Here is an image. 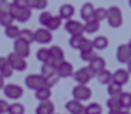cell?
<instances>
[{
    "label": "cell",
    "mask_w": 131,
    "mask_h": 114,
    "mask_svg": "<svg viewBox=\"0 0 131 114\" xmlns=\"http://www.w3.org/2000/svg\"><path fill=\"white\" fill-rule=\"evenodd\" d=\"M51 95H52L51 88H48V87H43V88H41V89H37V90L35 91V97L37 98L40 102L49 100Z\"/></svg>",
    "instance_id": "cell-23"
},
{
    "label": "cell",
    "mask_w": 131,
    "mask_h": 114,
    "mask_svg": "<svg viewBox=\"0 0 131 114\" xmlns=\"http://www.w3.org/2000/svg\"><path fill=\"white\" fill-rule=\"evenodd\" d=\"M36 58L42 64H45V63L52 64L51 55H49V49H48V48H40V49L37 51V53H36Z\"/></svg>",
    "instance_id": "cell-27"
},
{
    "label": "cell",
    "mask_w": 131,
    "mask_h": 114,
    "mask_svg": "<svg viewBox=\"0 0 131 114\" xmlns=\"http://www.w3.org/2000/svg\"><path fill=\"white\" fill-rule=\"evenodd\" d=\"M65 30L70 34L71 36H82L83 35V25L81 22L75 19H69L64 25Z\"/></svg>",
    "instance_id": "cell-8"
},
{
    "label": "cell",
    "mask_w": 131,
    "mask_h": 114,
    "mask_svg": "<svg viewBox=\"0 0 131 114\" xmlns=\"http://www.w3.org/2000/svg\"><path fill=\"white\" fill-rule=\"evenodd\" d=\"M30 44H28L27 42L22 41L20 39H16L15 40V43H13V52L17 55H19L22 58H28L30 55Z\"/></svg>",
    "instance_id": "cell-10"
},
{
    "label": "cell",
    "mask_w": 131,
    "mask_h": 114,
    "mask_svg": "<svg viewBox=\"0 0 131 114\" xmlns=\"http://www.w3.org/2000/svg\"><path fill=\"white\" fill-rule=\"evenodd\" d=\"M129 5H130V7H131V0H129Z\"/></svg>",
    "instance_id": "cell-51"
},
{
    "label": "cell",
    "mask_w": 131,
    "mask_h": 114,
    "mask_svg": "<svg viewBox=\"0 0 131 114\" xmlns=\"http://www.w3.org/2000/svg\"><path fill=\"white\" fill-rule=\"evenodd\" d=\"M19 28L17 25H10V27H6L5 28V35L7 36L8 39H18V35H19Z\"/></svg>",
    "instance_id": "cell-32"
},
{
    "label": "cell",
    "mask_w": 131,
    "mask_h": 114,
    "mask_svg": "<svg viewBox=\"0 0 131 114\" xmlns=\"http://www.w3.org/2000/svg\"><path fill=\"white\" fill-rule=\"evenodd\" d=\"M52 39V32L46 29V28H41V29H37L35 32H34V41L37 42L40 44H48L51 43Z\"/></svg>",
    "instance_id": "cell-9"
},
{
    "label": "cell",
    "mask_w": 131,
    "mask_h": 114,
    "mask_svg": "<svg viewBox=\"0 0 131 114\" xmlns=\"http://www.w3.org/2000/svg\"><path fill=\"white\" fill-rule=\"evenodd\" d=\"M53 114H56V113H53Z\"/></svg>",
    "instance_id": "cell-53"
},
{
    "label": "cell",
    "mask_w": 131,
    "mask_h": 114,
    "mask_svg": "<svg viewBox=\"0 0 131 114\" xmlns=\"http://www.w3.org/2000/svg\"><path fill=\"white\" fill-rule=\"evenodd\" d=\"M126 44H127V46H129V47H130V48H131V39H130V40H129V42H127V43H126Z\"/></svg>",
    "instance_id": "cell-50"
},
{
    "label": "cell",
    "mask_w": 131,
    "mask_h": 114,
    "mask_svg": "<svg viewBox=\"0 0 131 114\" xmlns=\"http://www.w3.org/2000/svg\"><path fill=\"white\" fill-rule=\"evenodd\" d=\"M16 6L18 7H22V8H29L28 7V4H27V0H13V3Z\"/></svg>",
    "instance_id": "cell-45"
},
{
    "label": "cell",
    "mask_w": 131,
    "mask_h": 114,
    "mask_svg": "<svg viewBox=\"0 0 131 114\" xmlns=\"http://www.w3.org/2000/svg\"><path fill=\"white\" fill-rule=\"evenodd\" d=\"M112 82L123 87L124 84H126L129 82V72L124 69L117 70L114 73H112Z\"/></svg>",
    "instance_id": "cell-16"
},
{
    "label": "cell",
    "mask_w": 131,
    "mask_h": 114,
    "mask_svg": "<svg viewBox=\"0 0 131 114\" xmlns=\"http://www.w3.org/2000/svg\"><path fill=\"white\" fill-rule=\"evenodd\" d=\"M8 105L5 100H0V114H5V113H7V110H8Z\"/></svg>",
    "instance_id": "cell-43"
},
{
    "label": "cell",
    "mask_w": 131,
    "mask_h": 114,
    "mask_svg": "<svg viewBox=\"0 0 131 114\" xmlns=\"http://www.w3.org/2000/svg\"><path fill=\"white\" fill-rule=\"evenodd\" d=\"M88 67H89V69L91 70V72L96 76L99 72H101L102 70L106 69V61H105L103 58H101V56H99V55H96L95 58L89 63Z\"/></svg>",
    "instance_id": "cell-15"
},
{
    "label": "cell",
    "mask_w": 131,
    "mask_h": 114,
    "mask_svg": "<svg viewBox=\"0 0 131 114\" xmlns=\"http://www.w3.org/2000/svg\"><path fill=\"white\" fill-rule=\"evenodd\" d=\"M117 60L120 64H127L131 60V48L127 44H120L117 48Z\"/></svg>",
    "instance_id": "cell-11"
},
{
    "label": "cell",
    "mask_w": 131,
    "mask_h": 114,
    "mask_svg": "<svg viewBox=\"0 0 131 114\" xmlns=\"http://www.w3.org/2000/svg\"><path fill=\"white\" fill-rule=\"evenodd\" d=\"M10 5L7 1H0V13H4V12H8L10 10Z\"/></svg>",
    "instance_id": "cell-44"
},
{
    "label": "cell",
    "mask_w": 131,
    "mask_h": 114,
    "mask_svg": "<svg viewBox=\"0 0 131 114\" xmlns=\"http://www.w3.org/2000/svg\"><path fill=\"white\" fill-rule=\"evenodd\" d=\"M94 10H95V7H94V5L91 4V3H85V4H83V6L81 7V18L83 20H89L93 18V15H94Z\"/></svg>",
    "instance_id": "cell-20"
},
{
    "label": "cell",
    "mask_w": 131,
    "mask_h": 114,
    "mask_svg": "<svg viewBox=\"0 0 131 114\" xmlns=\"http://www.w3.org/2000/svg\"><path fill=\"white\" fill-rule=\"evenodd\" d=\"M10 15L13 17V19L18 20L19 23H25L30 19L31 17V10L30 8H22V7H18L16 6L15 4H11L10 5Z\"/></svg>",
    "instance_id": "cell-2"
},
{
    "label": "cell",
    "mask_w": 131,
    "mask_h": 114,
    "mask_svg": "<svg viewBox=\"0 0 131 114\" xmlns=\"http://www.w3.org/2000/svg\"><path fill=\"white\" fill-rule=\"evenodd\" d=\"M49 49V55H51V60H52V64L56 66L57 69V65H59L61 61H64V51L59 46H52Z\"/></svg>",
    "instance_id": "cell-14"
},
{
    "label": "cell",
    "mask_w": 131,
    "mask_h": 114,
    "mask_svg": "<svg viewBox=\"0 0 131 114\" xmlns=\"http://www.w3.org/2000/svg\"><path fill=\"white\" fill-rule=\"evenodd\" d=\"M85 113L87 114H102V107L99 103L93 102L85 107Z\"/></svg>",
    "instance_id": "cell-37"
},
{
    "label": "cell",
    "mask_w": 131,
    "mask_h": 114,
    "mask_svg": "<svg viewBox=\"0 0 131 114\" xmlns=\"http://www.w3.org/2000/svg\"><path fill=\"white\" fill-rule=\"evenodd\" d=\"M120 114H131V113L129 112V110H122V113Z\"/></svg>",
    "instance_id": "cell-49"
},
{
    "label": "cell",
    "mask_w": 131,
    "mask_h": 114,
    "mask_svg": "<svg viewBox=\"0 0 131 114\" xmlns=\"http://www.w3.org/2000/svg\"><path fill=\"white\" fill-rule=\"evenodd\" d=\"M75 15V7L71 4H64L59 8V17L61 19L69 20L71 19L72 16Z\"/></svg>",
    "instance_id": "cell-19"
},
{
    "label": "cell",
    "mask_w": 131,
    "mask_h": 114,
    "mask_svg": "<svg viewBox=\"0 0 131 114\" xmlns=\"http://www.w3.org/2000/svg\"><path fill=\"white\" fill-rule=\"evenodd\" d=\"M120 103V108L123 110H129L131 108V93L123 91L122 94L118 96Z\"/></svg>",
    "instance_id": "cell-21"
},
{
    "label": "cell",
    "mask_w": 131,
    "mask_h": 114,
    "mask_svg": "<svg viewBox=\"0 0 131 114\" xmlns=\"http://www.w3.org/2000/svg\"><path fill=\"white\" fill-rule=\"evenodd\" d=\"M27 4H28V7L31 10V8H35V10H43V8L47 7L48 1L47 0H27Z\"/></svg>",
    "instance_id": "cell-30"
},
{
    "label": "cell",
    "mask_w": 131,
    "mask_h": 114,
    "mask_svg": "<svg viewBox=\"0 0 131 114\" xmlns=\"http://www.w3.org/2000/svg\"><path fill=\"white\" fill-rule=\"evenodd\" d=\"M107 93L110 95V97H118L123 93V87L111 82L110 84H107Z\"/></svg>",
    "instance_id": "cell-26"
},
{
    "label": "cell",
    "mask_w": 131,
    "mask_h": 114,
    "mask_svg": "<svg viewBox=\"0 0 131 114\" xmlns=\"http://www.w3.org/2000/svg\"><path fill=\"white\" fill-rule=\"evenodd\" d=\"M126 65H127V70H126V71L129 72V75H130V73H131V60L126 64Z\"/></svg>",
    "instance_id": "cell-48"
},
{
    "label": "cell",
    "mask_w": 131,
    "mask_h": 114,
    "mask_svg": "<svg viewBox=\"0 0 131 114\" xmlns=\"http://www.w3.org/2000/svg\"><path fill=\"white\" fill-rule=\"evenodd\" d=\"M54 113V103L47 100V101H42L40 105L37 106L35 110V114H53Z\"/></svg>",
    "instance_id": "cell-18"
},
{
    "label": "cell",
    "mask_w": 131,
    "mask_h": 114,
    "mask_svg": "<svg viewBox=\"0 0 131 114\" xmlns=\"http://www.w3.org/2000/svg\"><path fill=\"white\" fill-rule=\"evenodd\" d=\"M6 58H7L8 64H10V66L12 67V70H13V71L22 72V71L27 70L28 64H27L25 59H24V58H22V56H19V55H17L15 52L10 53Z\"/></svg>",
    "instance_id": "cell-4"
},
{
    "label": "cell",
    "mask_w": 131,
    "mask_h": 114,
    "mask_svg": "<svg viewBox=\"0 0 131 114\" xmlns=\"http://www.w3.org/2000/svg\"><path fill=\"white\" fill-rule=\"evenodd\" d=\"M4 78H3V77H1V76H0V89H3V88H4Z\"/></svg>",
    "instance_id": "cell-47"
},
{
    "label": "cell",
    "mask_w": 131,
    "mask_h": 114,
    "mask_svg": "<svg viewBox=\"0 0 131 114\" xmlns=\"http://www.w3.org/2000/svg\"><path fill=\"white\" fill-rule=\"evenodd\" d=\"M107 105L108 109H115V110H123L120 108V103H119V98L118 97H110L107 100Z\"/></svg>",
    "instance_id": "cell-38"
},
{
    "label": "cell",
    "mask_w": 131,
    "mask_h": 114,
    "mask_svg": "<svg viewBox=\"0 0 131 114\" xmlns=\"http://www.w3.org/2000/svg\"><path fill=\"white\" fill-rule=\"evenodd\" d=\"M51 18H52L51 13L47 11H43L40 15V17H39V23H40L42 27H47V24H48V22L51 20Z\"/></svg>",
    "instance_id": "cell-40"
},
{
    "label": "cell",
    "mask_w": 131,
    "mask_h": 114,
    "mask_svg": "<svg viewBox=\"0 0 131 114\" xmlns=\"http://www.w3.org/2000/svg\"><path fill=\"white\" fill-rule=\"evenodd\" d=\"M25 85L29 89L36 91L37 89L46 87V81L41 75H29L25 78Z\"/></svg>",
    "instance_id": "cell-7"
},
{
    "label": "cell",
    "mask_w": 131,
    "mask_h": 114,
    "mask_svg": "<svg viewBox=\"0 0 131 114\" xmlns=\"http://www.w3.org/2000/svg\"><path fill=\"white\" fill-rule=\"evenodd\" d=\"M57 75L59 76L60 78H68L73 75V66L71 64L64 60L59 65H57Z\"/></svg>",
    "instance_id": "cell-12"
},
{
    "label": "cell",
    "mask_w": 131,
    "mask_h": 114,
    "mask_svg": "<svg viewBox=\"0 0 131 114\" xmlns=\"http://www.w3.org/2000/svg\"><path fill=\"white\" fill-rule=\"evenodd\" d=\"M18 39H20L24 42H27L28 44H31L34 42V32L31 30H29V29H23V30L19 31Z\"/></svg>",
    "instance_id": "cell-31"
},
{
    "label": "cell",
    "mask_w": 131,
    "mask_h": 114,
    "mask_svg": "<svg viewBox=\"0 0 131 114\" xmlns=\"http://www.w3.org/2000/svg\"><path fill=\"white\" fill-rule=\"evenodd\" d=\"M3 91H4L5 96L7 98H11V100H18L23 95V88L18 84H12V83L4 85Z\"/></svg>",
    "instance_id": "cell-6"
},
{
    "label": "cell",
    "mask_w": 131,
    "mask_h": 114,
    "mask_svg": "<svg viewBox=\"0 0 131 114\" xmlns=\"http://www.w3.org/2000/svg\"><path fill=\"white\" fill-rule=\"evenodd\" d=\"M61 23H63V19L59 16H52L51 20L48 22L46 29H48L49 31H56V30H58L61 27Z\"/></svg>",
    "instance_id": "cell-29"
},
{
    "label": "cell",
    "mask_w": 131,
    "mask_h": 114,
    "mask_svg": "<svg viewBox=\"0 0 131 114\" xmlns=\"http://www.w3.org/2000/svg\"><path fill=\"white\" fill-rule=\"evenodd\" d=\"M93 47L95 49L102 51L108 47V40L106 36H96L95 39L93 40Z\"/></svg>",
    "instance_id": "cell-24"
},
{
    "label": "cell",
    "mask_w": 131,
    "mask_h": 114,
    "mask_svg": "<svg viewBox=\"0 0 131 114\" xmlns=\"http://www.w3.org/2000/svg\"><path fill=\"white\" fill-rule=\"evenodd\" d=\"M107 22L108 25L113 29L119 28L123 24V13L118 6H111L107 10Z\"/></svg>",
    "instance_id": "cell-1"
},
{
    "label": "cell",
    "mask_w": 131,
    "mask_h": 114,
    "mask_svg": "<svg viewBox=\"0 0 131 114\" xmlns=\"http://www.w3.org/2000/svg\"><path fill=\"white\" fill-rule=\"evenodd\" d=\"M25 112V108L22 103H12L8 106V114H24Z\"/></svg>",
    "instance_id": "cell-35"
},
{
    "label": "cell",
    "mask_w": 131,
    "mask_h": 114,
    "mask_svg": "<svg viewBox=\"0 0 131 114\" xmlns=\"http://www.w3.org/2000/svg\"><path fill=\"white\" fill-rule=\"evenodd\" d=\"M54 73H57V69L53 64H51V63L42 64V66H41V76L43 78H47V77L54 75Z\"/></svg>",
    "instance_id": "cell-25"
},
{
    "label": "cell",
    "mask_w": 131,
    "mask_h": 114,
    "mask_svg": "<svg viewBox=\"0 0 131 114\" xmlns=\"http://www.w3.org/2000/svg\"><path fill=\"white\" fill-rule=\"evenodd\" d=\"M78 51H80V52L94 51V47H93V41H91V40H89V39L83 37V39H82V41H81V43H80Z\"/></svg>",
    "instance_id": "cell-36"
},
{
    "label": "cell",
    "mask_w": 131,
    "mask_h": 114,
    "mask_svg": "<svg viewBox=\"0 0 131 114\" xmlns=\"http://www.w3.org/2000/svg\"><path fill=\"white\" fill-rule=\"evenodd\" d=\"M122 110H115V109H110L108 110V114H120Z\"/></svg>",
    "instance_id": "cell-46"
},
{
    "label": "cell",
    "mask_w": 131,
    "mask_h": 114,
    "mask_svg": "<svg viewBox=\"0 0 131 114\" xmlns=\"http://www.w3.org/2000/svg\"><path fill=\"white\" fill-rule=\"evenodd\" d=\"M13 73L12 67L7 61V58L5 56H0V76L3 78H10Z\"/></svg>",
    "instance_id": "cell-17"
},
{
    "label": "cell",
    "mask_w": 131,
    "mask_h": 114,
    "mask_svg": "<svg viewBox=\"0 0 131 114\" xmlns=\"http://www.w3.org/2000/svg\"><path fill=\"white\" fill-rule=\"evenodd\" d=\"M95 77L97 78L99 83H101V84H110V83L112 82V73H111V71L106 70V69H105V70H102L101 72H99Z\"/></svg>",
    "instance_id": "cell-28"
},
{
    "label": "cell",
    "mask_w": 131,
    "mask_h": 114,
    "mask_svg": "<svg viewBox=\"0 0 131 114\" xmlns=\"http://www.w3.org/2000/svg\"><path fill=\"white\" fill-rule=\"evenodd\" d=\"M82 39H83V35L82 36H71L70 40H69V44H70V47H72L73 49H78Z\"/></svg>",
    "instance_id": "cell-42"
},
{
    "label": "cell",
    "mask_w": 131,
    "mask_h": 114,
    "mask_svg": "<svg viewBox=\"0 0 131 114\" xmlns=\"http://www.w3.org/2000/svg\"><path fill=\"white\" fill-rule=\"evenodd\" d=\"M0 1H6V0H0Z\"/></svg>",
    "instance_id": "cell-52"
},
{
    "label": "cell",
    "mask_w": 131,
    "mask_h": 114,
    "mask_svg": "<svg viewBox=\"0 0 131 114\" xmlns=\"http://www.w3.org/2000/svg\"><path fill=\"white\" fill-rule=\"evenodd\" d=\"M96 53L94 51H88V52H80V58L85 63H90L91 60L96 56Z\"/></svg>",
    "instance_id": "cell-39"
},
{
    "label": "cell",
    "mask_w": 131,
    "mask_h": 114,
    "mask_svg": "<svg viewBox=\"0 0 131 114\" xmlns=\"http://www.w3.org/2000/svg\"><path fill=\"white\" fill-rule=\"evenodd\" d=\"M100 28V22L95 20L94 18L87 20L85 23L83 24V31L87 32V34H95Z\"/></svg>",
    "instance_id": "cell-22"
},
{
    "label": "cell",
    "mask_w": 131,
    "mask_h": 114,
    "mask_svg": "<svg viewBox=\"0 0 131 114\" xmlns=\"http://www.w3.org/2000/svg\"><path fill=\"white\" fill-rule=\"evenodd\" d=\"M13 17L10 15V12H4V13H0V24L3 27H10L13 23Z\"/></svg>",
    "instance_id": "cell-34"
},
{
    "label": "cell",
    "mask_w": 131,
    "mask_h": 114,
    "mask_svg": "<svg viewBox=\"0 0 131 114\" xmlns=\"http://www.w3.org/2000/svg\"><path fill=\"white\" fill-rule=\"evenodd\" d=\"M93 18L97 22H102L107 18V8L105 7H97L94 10V15H93Z\"/></svg>",
    "instance_id": "cell-33"
},
{
    "label": "cell",
    "mask_w": 131,
    "mask_h": 114,
    "mask_svg": "<svg viewBox=\"0 0 131 114\" xmlns=\"http://www.w3.org/2000/svg\"><path fill=\"white\" fill-rule=\"evenodd\" d=\"M59 79H60V77L57 75V73L49 76V77H47V78H45V81H46V87H48V88L54 87L57 83L59 82Z\"/></svg>",
    "instance_id": "cell-41"
},
{
    "label": "cell",
    "mask_w": 131,
    "mask_h": 114,
    "mask_svg": "<svg viewBox=\"0 0 131 114\" xmlns=\"http://www.w3.org/2000/svg\"><path fill=\"white\" fill-rule=\"evenodd\" d=\"M65 108H66L69 113L71 114H87L85 113V106H83L82 102L77 101V100H73V98L66 102Z\"/></svg>",
    "instance_id": "cell-13"
},
{
    "label": "cell",
    "mask_w": 131,
    "mask_h": 114,
    "mask_svg": "<svg viewBox=\"0 0 131 114\" xmlns=\"http://www.w3.org/2000/svg\"><path fill=\"white\" fill-rule=\"evenodd\" d=\"M72 97L73 100H77L80 102H84V101H88L89 98L91 97V90L87 85H76L73 89H72Z\"/></svg>",
    "instance_id": "cell-5"
},
{
    "label": "cell",
    "mask_w": 131,
    "mask_h": 114,
    "mask_svg": "<svg viewBox=\"0 0 131 114\" xmlns=\"http://www.w3.org/2000/svg\"><path fill=\"white\" fill-rule=\"evenodd\" d=\"M72 76H73V79H75L78 84H81V85H87L88 83L91 81V78L95 77V75L91 72V70L88 66L77 70L76 72H73Z\"/></svg>",
    "instance_id": "cell-3"
}]
</instances>
